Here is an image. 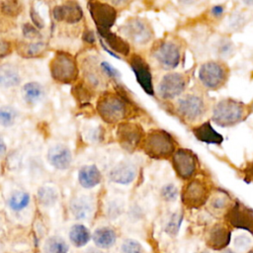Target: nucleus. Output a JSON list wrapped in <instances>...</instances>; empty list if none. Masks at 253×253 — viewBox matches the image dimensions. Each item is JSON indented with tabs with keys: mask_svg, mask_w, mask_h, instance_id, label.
Wrapping results in <instances>:
<instances>
[{
	"mask_svg": "<svg viewBox=\"0 0 253 253\" xmlns=\"http://www.w3.org/2000/svg\"><path fill=\"white\" fill-rule=\"evenodd\" d=\"M251 112L250 105L233 98H223L213 105L211 118L215 125L230 127L245 121Z\"/></svg>",
	"mask_w": 253,
	"mask_h": 253,
	"instance_id": "nucleus-1",
	"label": "nucleus"
},
{
	"mask_svg": "<svg viewBox=\"0 0 253 253\" xmlns=\"http://www.w3.org/2000/svg\"><path fill=\"white\" fill-rule=\"evenodd\" d=\"M174 110L183 122L188 125H196L207 115L209 103L205 95L200 92H186L175 100Z\"/></svg>",
	"mask_w": 253,
	"mask_h": 253,
	"instance_id": "nucleus-2",
	"label": "nucleus"
},
{
	"mask_svg": "<svg viewBox=\"0 0 253 253\" xmlns=\"http://www.w3.org/2000/svg\"><path fill=\"white\" fill-rule=\"evenodd\" d=\"M142 148L146 155L153 159L172 158L177 148L174 137L163 129H152L142 141Z\"/></svg>",
	"mask_w": 253,
	"mask_h": 253,
	"instance_id": "nucleus-3",
	"label": "nucleus"
},
{
	"mask_svg": "<svg viewBox=\"0 0 253 253\" xmlns=\"http://www.w3.org/2000/svg\"><path fill=\"white\" fill-rule=\"evenodd\" d=\"M229 67L219 59H210L201 64L198 79L208 91H217L223 88L229 78Z\"/></svg>",
	"mask_w": 253,
	"mask_h": 253,
	"instance_id": "nucleus-4",
	"label": "nucleus"
},
{
	"mask_svg": "<svg viewBox=\"0 0 253 253\" xmlns=\"http://www.w3.org/2000/svg\"><path fill=\"white\" fill-rule=\"evenodd\" d=\"M189 77L186 73L169 71L165 73L159 80L156 93L160 99L164 101L177 100L187 90Z\"/></svg>",
	"mask_w": 253,
	"mask_h": 253,
	"instance_id": "nucleus-5",
	"label": "nucleus"
},
{
	"mask_svg": "<svg viewBox=\"0 0 253 253\" xmlns=\"http://www.w3.org/2000/svg\"><path fill=\"white\" fill-rule=\"evenodd\" d=\"M97 111L99 116L109 124L121 122L127 114L123 97L110 92L101 95L97 102Z\"/></svg>",
	"mask_w": 253,
	"mask_h": 253,
	"instance_id": "nucleus-6",
	"label": "nucleus"
},
{
	"mask_svg": "<svg viewBox=\"0 0 253 253\" xmlns=\"http://www.w3.org/2000/svg\"><path fill=\"white\" fill-rule=\"evenodd\" d=\"M152 57L162 69L174 70L181 61V45L174 40H163L153 47Z\"/></svg>",
	"mask_w": 253,
	"mask_h": 253,
	"instance_id": "nucleus-7",
	"label": "nucleus"
},
{
	"mask_svg": "<svg viewBox=\"0 0 253 253\" xmlns=\"http://www.w3.org/2000/svg\"><path fill=\"white\" fill-rule=\"evenodd\" d=\"M49 70L52 78L60 83L69 84L76 80L78 67L75 58L66 52H57L49 63Z\"/></svg>",
	"mask_w": 253,
	"mask_h": 253,
	"instance_id": "nucleus-8",
	"label": "nucleus"
},
{
	"mask_svg": "<svg viewBox=\"0 0 253 253\" xmlns=\"http://www.w3.org/2000/svg\"><path fill=\"white\" fill-rule=\"evenodd\" d=\"M211 194L207 182L199 178H193L186 182L180 195L184 206L189 209H197L208 203Z\"/></svg>",
	"mask_w": 253,
	"mask_h": 253,
	"instance_id": "nucleus-9",
	"label": "nucleus"
},
{
	"mask_svg": "<svg viewBox=\"0 0 253 253\" xmlns=\"http://www.w3.org/2000/svg\"><path fill=\"white\" fill-rule=\"evenodd\" d=\"M171 161L173 169L180 179L189 181L195 178L198 170V158L191 149L178 148Z\"/></svg>",
	"mask_w": 253,
	"mask_h": 253,
	"instance_id": "nucleus-10",
	"label": "nucleus"
},
{
	"mask_svg": "<svg viewBox=\"0 0 253 253\" xmlns=\"http://www.w3.org/2000/svg\"><path fill=\"white\" fill-rule=\"evenodd\" d=\"M124 35L132 42L144 45L150 42L154 38L153 30L150 24L141 18H130L122 27Z\"/></svg>",
	"mask_w": 253,
	"mask_h": 253,
	"instance_id": "nucleus-11",
	"label": "nucleus"
},
{
	"mask_svg": "<svg viewBox=\"0 0 253 253\" xmlns=\"http://www.w3.org/2000/svg\"><path fill=\"white\" fill-rule=\"evenodd\" d=\"M116 134L118 142L127 152H133L144 139L142 127L134 123H121L118 126Z\"/></svg>",
	"mask_w": 253,
	"mask_h": 253,
	"instance_id": "nucleus-12",
	"label": "nucleus"
},
{
	"mask_svg": "<svg viewBox=\"0 0 253 253\" xmlns=\"http://www.w3.org/2000/svg\"><path fill=\"white\" fill-rule=\"evenodd\" d=\"M88 9L98 32L110 31L117 17L115 8L107 3L92 1L88 3Z\"/></svg>",
	"mask_w": 253,
	"mask_h": 253,
	"instance_id": "nucleus-13",
	"label": "nucleus"
},
{
	"mask_svg": "<svg viewBox=\"0 0 253 253\" xmlns=\"http://www.w3.org/2000/svg\"><path fill=\"white\" fill-rule=\"evenodd\" d=\"M129 65L133 71L137 83L148 94H154V88L152 83V75L147 62L139 55L133 54L130 57Z\"/></svg>",
	"mask_w": 253,
	"mask_h": 253,
	"instance_id": "nucleus-14",
	"label": "nucleus"
},
{
	"mask_svg": "<svg viewBox=\"0 0 253 253\" xmlns=\"http://www.w3.org/2000/svg\"><path fill=\"white\" fill-rule=\"evenodd\" d=\"M46 157L48 163L57 170H66L72 164V152L68 146L62 143H54L49 146Z\"/></svg>",
	"mask_w": 253,
	"mask_h": 253,
	"instance_id": "nucleus-15",
	"label": "nucleus"
},
{
	"mask_svg": "<svg viewBox=\"0 0 253 253\" xmlns=\"http://www.w3.org/2000/svg\"><path fill=\"white\" fill-rule=\"evenodd\" d=\"M227 213L228 220L233 226L253 232V210L244 205L235 204Z\"/></svg>",
	"mask_w": 253,
	"mask_h": 253,
	"instance_id": "nucleus-16",
	"label": "nucleus"
},
{
	"mask_svg": "<svg viewBox=\"0 0 253 253\" xmlns=\"http://www.w3.org/2000/svg\"><path fill=\"white\" fill-rule=\"evenodd\" d=\"M136 175L137 169L135 165L128 161H122L110 170L109 179L116 184L128 185L135 180Z\"/></svg>",
	"mask_w": 253,
	"mask_h": 253,
	"instance_id": "nucleus-17",
	"label": "nucleus"
},
{
	"mask_svg": "<svg viewBox=\"0 0 253 253\" xmlns=\"http://www.w3.org/2000/svg\"><path fill=\"white\" fill-rule=\"evenodd\" d=\"M52 16L58 22L73 24L79 22L82 19L83 13L77 3L64 2L53 8Z\"/></svg>",
	"mask_w": 253,
	"mask_h": 253,
	"instance_id": "nucleus-18",
	"label": "nucleus"
},
{
	"mask_svg": "<svg viewBox=\"0 0 253 253\" xmlns=\"http://www.w3.org/2000/svg\"><path fill=\"white\" fill-rule=\"evenodd\" d=\"M102 181V173L94 164L82 166L78 171V182L85 189H92Z\"/></svg>",
	"mask_w": 253,
	"mask_h": 253,
	"instance_id": "nucleus-19",
	"label": "nucleus"
},
{
	"mask_svg": "<svg viewBox=\"0 0 253 253\" xmlns=\"http://www.w3.org/2000/svg\"><path fill=\"white\" fill-rule=\"evenodd\" d=\"M231 199L227 193L222 190L214 191L211 194L208 201L209 210L213 213L228 212L231 209Z\"/></svg>",
	"mask_w": 253,
	"mask_h": 253,
	"instance_id": "nucleus-20",
	"label": "nucleus"
},
{
	"mask_svg": "<svg viewBox=\"0 0 253 253\" xmlns=\"http://www.w3.org/2000/svg\"><path fill=\"white\" fill-rule=\"evenodd\" d=\"M21 82V74L17 66L11 63H4L0 66V88L10 89Z\"/></svg>",
	"mask_w": 253,
	"mask_h": 253,
	"instance_id": "nucleus-21",
	"label": "nucleus"
},
{
	"mask_svg": "<svg viewBox=\"0 0 253 253\" xmlns=\"http://www.w3.org/2000/svg\"><path fill=\"white\" fill-rule=\"evenodd\" d=\"M192 131L199 140L205 143L220 144L223 140L222 136L213 129L211 123L209 122L195 126V127L192 128Z\"/></svg>",
	"mask_w": 253,
	"mask_h": 253,
	"instance_id": "nucleus-22",
	"label": "nucleus"
},
{
	"mask_svg": "<svg viewBox=\"0 0 253 253\" xmlns=\"http://www.w3.org/2000/svg\"><path fill=\"white\" fill-rule=\"evenodd\" d=\"M102 39L105 41L106 44L111 49L112 55L118 57L113 51H116L123 55H127L129 52V45L128 43L124 41L122 38H120L118 35L112 33L111 31H102L99 32Z\"/></svg>",
	"mask_w": 253,
	"mask_h": 253,
	"instance_id": "nucleus-23",
	"label": "nucleus"
},
{
	"mask_svg": "<svg viewBox=\"0 0 253 253\" xmlns=\"http://www.w3.org/2000/svg\"><path fill=\"white\" fill-rule=\"evenodd\" d=\"M44 96L43 86L36 81H30L22 87V97L31 106L38 104Z\"/></svg>",
	"mask_w": 253,
	"mask_h": 253,
	"instance_id": "nucleus-24",
	"label": "nucleus"
},
{
	"mask_svg": "<svg viewBox=\"0 0 253 253\" xmlns=\"http://www.w3.org/2000/svg\"><path fill=\"white\" fill-rule=\"evenodd\" d=\"M70 211L75 218L85 219L92 211L91 201L83 196L76 197L70 202Z\"/></svg>",
	"mask_w": 253,
	"mask_h": 253,
	"instance_id": "nucleus-25",
	"label": "nucleus"
},
{
	"mask_svg": "<svg viewBox=\"0 0 253 253\" xmlns=\"http://www.w3.org/2000/svg\"><path fill=\"white\" fill-rule=\"evenodd\" d=\"M93 241L99 248H110L116 242V232L111 227L97 228L93 233Z\"/></svg>",
	"mask_w": 253,
	"mask_h": 253,
	"instance_id": "nucleus-26",
	"label": "nucleus"
},
{
	"mask_svg": "<svg viewBox=\"0 0 253 253\" xmlns=\"http://www.w3.org/2000/svg\"><path fill=\"white\" fill-rule=\"evenodd\" d=\"M69 238L74 246L83 247L89 242V240L91 238V234L85 225L74 224L70 228Z\"/></svg>",
	"mask_w": 253,
	"mask_h": 253,
	"instance_id": "nucleus-27",
	"label": "nucleus"
},
{
	"mask_svg": "<svg viewBox=\"0 0 253 253\" xmlns=\"http://www.w3.org/2000/svg\"><path fill=\"white\" fill-rule=\"evenodd\" d=\"M235 45L228 38H220L214 43V51L219 60L230 58L235 53Z\"/></svg>",
	"mask_w": 253,
	"mask_h": 253,
	"instance_id": "nucleus-28",
	"label": "nucleus"
},
{
	"mask_svg": "<svg viewBox=\"0 0 253 253\" xmlns=\"http://www.w3.org/2000/svg\"><path fill=\"white\" fill-rule=\"evenodd\" d=\"M229 238H230V232L227 230V228L224 227L223 225L216 224L211 232L210 242L212 247L220 248L228 243Z\"/></svg>",
	"mask_w": 253,
	"mask_h": 253,
	"instance_id": "nucleus-29",
	"label": "nucleus"
},
{
	"mask_svg": "<svg viewBox=\"0 0 253 253\" xmlns=\"http://www.w3.org/2000/svg\"><path fill=\"white\" fill-rule=\"evenodd\" d=\"M30 203V195L25 191H14L9 199L8 206L14 211H20L28 207Z\"/></svg>",
	"mask_w": 253,
	"mask_h": 253,
	"instance_id": "nucleus-30",
	"label": "nucleus"
},
{
	"mask_svg": "<svg viewBox=\"0 0 253 253\" xmlns=\"http://www.w3.org/2000/svg\"><path fill=\"white\" fill-rule=\"evenodd\" d=\"M37 196L40 204L44 207H51L58 200V193L56 189L51 186L40 187L38 190Z\"/></svg>",
	"mask_w": 253,
	"mask_h": 253,
	"instance_id": "nucleus-31",
	"label": "nucleus"
},
{
	"mask_svg": "<svg viewBox=\"0 0 253 253\" xmlns=\"http://www.w3.org/2000/svg\"><path fill=\"white\" fill-rule=\"evenodd\" d=\"M44 253H68V245L62 237L50 236L43 244Z\"/></svg>",
	"mask_w": 253,
	"mask_h": 253,
	"instance_id": "nucleus-32",
	"label": "nucleus"
},
{
	"mask_svg": "<svg viewBox=\"0 0 253 253\" xmlns=\"http://www.w3.org/2000/svg\"><path fill=\"white\" fill-rule=\"evenodd\" d=\"M19 113L16 108L10 105H3L0 107V126L4 127L12 126L17 119Z\"/></svg>",
	"mask_w": 253,
	"mask_h": 253,
	"instance_id": "nucleus-33",
	"label": "nucleus"
},
{
	"mask_svg": "<svg viewBox=\"0 0 253 253\" xmlns=\"http://www.w3.org/2000/svg\"><path fill=\"white\" fill-rule=\"evenodd\" d=\"M225 25L228 31L239 32L246 25V16L241 11H233L228 16Z\"/></svg>",
	"mask_w": 253,
	"mask_h": 253,
	"instance_id": "nucleus-34",
	"label": "nucleus"
},
{
	"mask_svg": "<svg viewBox=\"0 0 253 253\" xmlns=\"http://www.w3.org/2000/svg\"><path fill=\"white\" fill-rule=\"evenodd\" d=\"M183 220V214L180 211L172 212L169 216L166 225H165V232L169 235H176L180 229L181 223Z\"/></svg>",
	"mask_w": 253,
	"mask_h": 253,
	"instance_id": "nucleus-35",
	"label": "nucleus"
},
{
	"mask_svg": "<svg viewBox=\"0 0 253 253\" xmlns=\"http://www.w3.org/2000/svg\"><path fill=\"white\" fill-rule=\"evenodd\" d=\"M180 194L181 193L178 187L174 183H167L163 185L160 189V197L163 201L167 203L175 202L178 199Z\"/></svg>",
	"mask_w": 253,
	"mask_h": 253,
	"instance_id": "nucleus-36",
	"label": "nucleus"
},
{
	"mask_svg": "<svg viewBox=\"0 0 253 253\" xmlns=\"http://www.w3.org/2000/svg\"><path fill=\"white\" fill-rule=\"evenodd\" d=\"M121 253H142V246L136 240L126 239L121 246Z\"/></svg>",
	"mask_w": 253,
	"mask_h": 253,
	"instance_id": "nucleus-37",
	"label": "nucleus"
},
{
	"mask_svg": "<svg viewBox=\"0 0 253 253\" xmlns=\"http://www.w3.org/2000/svg\"><path fill=\"white\" fill-rule=\"evenodd\" d=\"M100 68L106 74V76H108L112 79H118L121 77L120 71L108 61H102L100 63Z\"/></svg>",
	"mask_w": 253,
	"mask_h": 253,
	"instance_id": "nucleus-38",
	"label": "nucleus"
},
{
	"mask_svg": "<svg viewBox=\"0 0 253 253\" xmlns=\"http://www.w3.org/2000/svg\"><path fill=\"white\" fill-rule=\"evenodd\" d=\"M2 11L8 15H17L21 11V7L17 2H3Z\"/></svg>",
	"mask_w": 253,
	"mask_h": 253,
	"instance_id": "nucleus-39",
	"label": "nucleus"
},
{
	"mask_svg": "<svg viewBox=\"0 0 253 253\" xmlns=\"http://www.w3.org/2000/svg\"><path fill=\"white\" fill-rule=\"evenodd\" d=\"M250 243H251L250 238L244 234H240V235L236 236V238L234 240V246L239 251H243V250L247 249L250 246Z\"/></svg>",
	"mask_w": 253,
	"mask_h": 253,
	"instance_id": "nucleus-40",
	"label": "nucleus"
},
{
	"mask_svg": "<svg viewBox=\"0 0 253 253\" xmlns=\"http://www.w3.org/2000/svg\"><path fill=\"white\" fill-rule=\"evenodd\" d=\"M225 12V6L223 4H219V5H213L211 8L210 11V15L211 17H213L214 19H219L224 15Z\"/></svg>",
	"mask_w": 253,
	"mask_h": 253,
	"instance_id": "nucleus-41",
	"label": "nucleus"
},
{
	"mask_svg": "<svg viewBox=\"0 0 253 253\" xmlns=\"http://www.w3.org/2000/svg\"><path fill=\"white\" fill-rule=\"evenodd\" d=\"M23 32H24L25 36H26L27 38H29V39L38 38V37L40 36L39 32H38V31H37L33 26L28 25V24H26V25L24 26V28H23Z\"/></svg>",
	"mask_w": 253,
	"mask_h": 253,
	"instance_id": "nucleus-42",
	"label": "nucleus"
},
{
	"mask_svg": "<svg viewBox=\"0 0 253 253\" xmlns=\"http://www.w3.org/2000/svg\"><path fill=\"white\" fill-rule=\"evenodd\" d=\"M10 52V44L5 41H0V57L6 56Z\"/></svg>",
	"mask_w": 253,
	"mask_h": 253,
	"instance_id": "nucleus-43",
	"label": "nucleus"
},
{
	"mask_svg": "<svg viewBox=\"0 0 253 253\" xmlns=\"http://www.w3.org/2000/svg\"><path fill=\"white\" fill-rule=\"evenodd\" d=\"M6 150H7V146H6L5 140H4L3 137L0 135V158L5 155Z\"/></svg>",
	"mask_w": 253,
	"mask_h": 253,
	"instance_id": "nucleus-44",
	"label": "nucleus"
},
{
	"mask_svg": "<svg viewBox=\"0 0 253 253\" xmlns=\"http://www.w3.org/2000/svg\"><path fill=\"white\" fill-rule=\"evenodd\" d=\"M245 5H253V2L250 1V2H243Z\"/></svg>",
	"mask_w": 253,
	"mask_h": 253,
	"instance_id": "nucleus-45",
	"label": "nucleus"
},
{
	"mask_svg": "<svg viewBox=\"0 0 253 253\" xmlns=\"http://www.w3.org/2000/svg\"><path fill=\"white\" fill-rule=\"evenodd\" d=\"M88 253H101V252H99V251H95V250H91V251H89Z\"/></svg>",
	"mask_w": 253,
	"mask_h": 253,
	"instance_id": "nucleus-46",
	"label": "nucleus"
},
{
	"mask_svg": "<svg viewBox=\"0 0 253 253\" xmlns=\"http://www.w3.org/2000/svg\"><path fill=\"white\" fill-rule=\"evenodd\" d=\"M223 253H234L233 251H231V250H226L225 252H223Z\"/></svg>",
	"mask_w": 253,
	"mask_h": 253,
	"instance_id": "nucleus-47",
	"label": "nucleus"
},
{
	"mask_svg": "<svg viewBox=\"0 0 253 253\" xmlns=\"http://www.w3.org/2000/svg\"><path fill=\"white\" fill-rule=\"evenodd\" d=\"M197 253H209L208 251H200V252H197Z\"/></svg>",
	"mask_w": 253,
	"mask_h": 253,
	"instance_id": "nucleus-48",
	"label": "nucleus"
},
{
	"mask_svg": "<svg viewBox=\"0 0 253 253\" xmlns=\"http://www.w3.org/2000/svg\"><path fill=\"white\" fill-rule=\"evenodd\" d=\"M249 253H253V250H252V251H250V252H249Z\"/></svg>",
	"mask_w": 253,
	"mask_h": 253,
	"instance_id": "nucleus-49",
	"label": "nucleus"
}]
</instances>
